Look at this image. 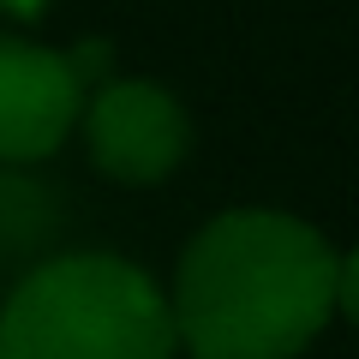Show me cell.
Listing matches in <instances>:
<instances>
[{
	"label": "cell",
	"mask_w": 359,
	"mask_h": 359,
	"mask_svg": "<svg viewBox=\"0 0 359 359\" xmlns=\"http://www.w3.org/2000/svg\"><path fill=\"white\" fill-rule=\"evenodd\" d=\"M84 78L72 54L0 30V168H36L78 132Z\"/></svg>",
	"instance_id": "obj_4"
},
{
	"label": "cell",
	"mask_w": 359,
	"mask_h": 359,
	"mask_svg": "<svg viewBox=\"0 0 359 359\" xmlns=\"http://www.w3.org/2000/svg\"><path fill=\"white\" fill-rule=\"evenodd\" d=\"M335 318L359 323V245L335 252Z\"/></svg>",
	"instance_id": "obj_5"
},
{
	"label": "cell",
	"mask_w": 359,
	"mask_h": 359,
	"mask_svg": "<svg viewBox=\"0 0 359 359\" xmlns=\"http://www.w3.org/2000/svg\"><path fill=\"white\" fill-rule=\"evenodd\" d=\"M168 287L120 252H54L0 299V359H174Z\"/></svg>",
	"instance_id": "obj_2"
},
{
	"label": "cell",
	"mask_w": 359,
	"mask_h": 359,
	"mask_svg": "<svg viewBox=\"0 0 359 359\" xmlns=\"http://www.w3.org/2000/svg\"><path fill=\"white\" fill-rule=\"evenodd\" d=\"M78 132L90 168L114 186H162L192 150V120L156 78H108L102 90H90Z\"/></svg>",
	"instance_id": "obj_3"
},
{
	"label": "cell",
	"mask_w": 359,
	"mask_h": 359,
	"mask_svg": "<svg viewBox=\"0 0 359 359\" xmlns=\"http://www.w3.org/2000/svg\"><path fill=\"white\" fill-rule=\"evenodd\" d=\"M168 311L192 359H299L335 318V245L287 210H222L186 240Z\"/></svg>",
	"instance_id": "obj_1"
}]
</instances>
